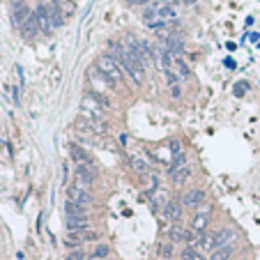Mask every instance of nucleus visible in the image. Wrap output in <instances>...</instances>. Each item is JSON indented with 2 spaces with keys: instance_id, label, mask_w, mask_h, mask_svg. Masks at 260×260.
Returning <instances> with one entry per match:
<instances>
[{
  "instance_id": "obj_32",
  "label": "nucleus",
  "mask_w": 260,
  "mask_h": 260,
  "mask_svg": "<svg viewBox=\"0 0 260 260\" xmlns=\"http://www.w3.org/2000/svg\"><path fill=\"white\" fill-rule=\"evenodd\" d=\"M187 2H194V0H187Z\"/></svg>"
},
{
  "instance_id": "obj_25",
  "label": "nucleus",
  "mask_w": 260,
  "mask_h": 260,
  "mask_svg": "<svg viewBox=\"0 0 260 260\" xmlns=\"http://www.w3.org/2000/svg\"><path fill=\"white\" fill-rule=\"evenodd\" d=\"M182 260H205V258H203V256H200L196 249L184 247V251H182Z\"/></svg>"
},
{
  "instance_id": "obj_13",
  "label": "nucleus",
  "mask_w": 260,
  "mask_h": 260,
  "mask_svg": "<svg viewBox=\"0 0 260 260\" xmlns=\"http://www.w3.org/2000/svg\"><path fill=\"white\" fill-rule=\"evenodd\" d=\"M21 33L26 35V37H35L37 33H42L40 23H37V16H35V14H33V16H28V21L21 26Z\"/></svg>"
},
{
  "instance_id": "obj_4",
  "label": "nucleus",
  "mask_w": 260,
  "mask_h": 260,
  "mask_svg": "<svg viewBox=\"0 0 260 260\" xmlns=\"http://www.w3.org/2000/svg\"><path fill=\"white\" fill-rule=\"evenodd\" d=\"M81 111L83 113L81 115H90V118H104V106H101L99 101H97V97H94L92 92H87L83 99H81Z\"/></svg>"
},
{
  "instance_id": "obj_3",
  "label": "nucleus",
  "mask_w": 260,
  "mask_h": 260,
  "mask_svg": "<svg viewBox=\"0 0 260 260\" xmlns=\"http://www.w3.org/2000/svg\"><path fill=\"white\" fill-rule=\"evenodd\" d=\"M74 177H76V182L74 184H79V187H90L92 184V180L97 177V168H94L92 161H87V164H79L76 166V173H74Z\"/></svg>"
},
{
  "instance_id": "obj_6",
  "label": "nucleus",
  "mask_w": 260,
  "mask_h": 260,
  "mask_svg": "<svg viewBox=\"0 0 260 260\" xmlns=\"http://www.w3.org/2000/svg\"><path fill=\"white\" fill-rule=\"evenodd\" d=\"M210 214H212V207L210 205L198 207V214H196L194 221H191V230H194V233H205V228L210 226Z\"/></svg>"
},
{
  "instance_id": "obj_16",
  "label": "nucleus",
  "mask_w": 260,
  "mask_h": 260,
  "mask_svg": "<svg viewBox=\"0 0 260 260\" xmlns=\"http://www.w3.org/2000/svg\"><path fill=\"white\" fill-rule=\"evenodd\" d=\"M69 154H72V159H74V164H76V166H79V164H87V161H90L87 152L83 150V147H79V145L69 147Z\"/></svg>"
},
{
  "instance_id": "obj_12",
  "label": "nucleus",
  "mask_w": 260,
  "mask_h": 260,
  "mask_svg": "<svg viewBox=\"0 0 260 260\" xmlns=\"http://www.w3.org/2000/svg\"><path fill=\"white\" fill-rule=\"evenodd\" d=\"M67 228L69 233H83L87 230V217H67Z\"/></svg>"
},
{
  "instance_id": "obj_28",
  "label": "nucleus",
  "mask_w": 260,
  "mask_h": 260,
  "mask_svg": "<svg viewBox=\"0 0 260 260\" xmlns=\"http://www.w3.org/2000/svg\"><path fill=\"white\" fill-rule=\"evenodd\" d=\"M83 258H86V254H83L81 249H74L72 254L67 256V260H83Z\"/></svg>"
},
{
  "instance_id": "obj_9",
  "label": "nucleus",
  "mask_w": 260,
  "mask_h": 260,
  "mask_svg": "<svg viewBox=\"0 0 260 260\" xmlns=\"http://www.w3.org/2000/svg\"><path fill=\"white\" fill-rule=\"evenodd\" d=\"M203 200H205V191H203V189H191V191L184 194L182 203H184V207H200Z\"/></svg>"
},
{
  "instance_id": "obj_10",
  "label": "nucleus",
  "mask_w": 260,
  "mask_h": 260,
  "mask_svg": "<svg viewBox=\"0 0 260 260\" xmlns=\"http://www.w3.org/2000/svg\"><path fill=\"white\" fill-rule=\"evenodd\" d=\"M164 217H166L168 221H180V217H182V203L180 200H171V203H166V205H164Z\"/></svg>"
},
{
  "instance_id": "obj_14",
  "label": "nucleus",
  "mask_w": 260,
  "mask_h": 260,
  "mask_svg": "<svg viewBox=\"0 0 260 260\" xmlns=\"http://www.w3.org/2000/svg\"><path fill=\"white\" fill-rule=\"evenodd\" d=\"M157 14H159L164 21H168V23H175V21H177V9L171 5H159L157 7Z\"/></svg>"
},
{
  "instance_id": "obj_2",
  "label": "nucleus",
  "mask_w": 260,
  "mask_h": 260,
  "mask_svg": "<svg viewBox=\"0 0 260 260\" xmlns=\"http://www.w3.org/2000/svg\"><path fill=\"white\" fill-rule=\"evenodd\" d=\"M97 69H99L104 76H106L111 83H118V81H122V67L118 65V62L111 58L108 53H104V55H99L97 58Z\"/></svg>"
},
{
  "instance_id": "obj_5",
  "label": "nucleus",
  "mask_w": 260,
  "mask_h": 260,
  "mask_svg": "<svg viewBox=\"0 0 260 260\" xmlns=\"http://www.w3.org/2000/svg\"><path fill=\"white\" fill-rule=\"evenodd\" d=\"M76 127L86 129V131H90V133H99V136L106 133V122L99 120V118H90V115H81L79 122H76Z\"/></svg>"
},
{
  "instance_id": "obj_1",
  "label": "nucleus",
  "mask_w": 260,
  "mask_h": 260,
  "mask_svg": "<svg viewBox=\"0 0 260 260\" xmlns=\"http://www.w3.org/2000/svg\"><path fill=\"white\" fill-rule=\"evenodd\" d=\"M108 55H111V58L122 67V72H127L129 76H131V81L136 83V86L143 83V79H145V67L140 65L138 58H133L127 48L122 46V44L111 42V44H108Z\"/></svg>"
},
{
  "instance_id": "obj_19",
  "label": "nucleus",
  "mask_w": 260,
  "mask_h": 260,
  "mask_svg": "<svg viewBox=\"0 0 260 260\" xmlns=\"http://www.w3.org/2000/svg\"><path fill=\"white\" fill-rule=\"evenodd\" d=\"M129 164H131V168L136 173H147V161L143 159V157H138V154H131V157H129Z\"/></svg>"
},
{
  "instance_id": "obj_29",
  "label": "nucleus",
  "mask_w": 260,
  "mask_h": 260,
  "mask_svg": "<svg viewBox=\"0 0 260 260\" xmlns=\"http://www.w3.org/2000/svg\"><path fill=\"white\" fill-rule=\"evenodd\" d=\"M171 150H173L175 154H180V140H173V143H171Z\"/></svg>"
},
{
  "instance_id": "obj_31",
  "label": "nucleus",
  "mask_w": 260,
  "mask_h": 260,
  "mask_svg": "<svg viewBox=\"0 0 260 260\" xmlns=\"http://www.w3.org/2000/svg\"><path fill=\"white\" fill-rule=\"evenodd\" d=\"M242 260H251V258H242Z\"/></svg>"
},
{
  "instance_id": "obj_24",
  "label": "nucleus",
  "mask_w": 260,
  "mask_h": 260,
  "mask_svg": "<svg viewBox=\"0 0 260 260\" xmlns=\"http://www.w3.org/2000/svg\"><path fill=\"white\" fill-rule=\"evenodd\" d=\"M65 244H67V247H76V249H79L81 247V244H83V237H81V235L79 233H69V235H67V240H65Z\"/></svg>"
},
{
  "instance_id": "obj_30",
  "label": "nucleus",
  "mask_w": 260,
  "mask_h": 260,
  "mask_svg": "<svg viewBox=\"0 0 260 260\" xmlns=\"http://www.w3.org/2000/svg\"><path fill=\"white\" fill-rule=\"evenodd\" d=\"M131 5H147V2H154V0H129Z\"/></svg>"
},
{
  "instance_id": "obj_15",
  "label": "nucleus",
  "mask_w": 260,
  "mask_h": 260,
  "mask_svg": "<svg viewBox=\"0 0 260 260\" xmlns=\"http://www.w3.org/2000/svg\"><path fill=\"white\" fill-rule=\"evenodd\" d=\"M235 240V230L233 228H223L221 233H217V249L219 247H230V242Z\"/></svg>"
},
{
  "instance_id": "obj_23",
  "label": "nucleus",
  "mask_w": 260,
  "mask_h": 260,
  "mask_svg": "<svg viewBox=\"0 0 260 260\" xmlns=\"http://www.w3.org/2000/svg\"><path fill=\"white\" fill-rule=\"evenodd\" d=\"M233 256V247H219L212 251V258L210 260H228Z\"/></svg>"
},
{
  "instance_id": "obj_17",
  "label": "nucleus",
  "mask_w": 260,
  "mask_h": 260,
  "mask_svg": "<svg viewBox=\"0 0 260 260\" xmlns=\"http://www.w3.org/2000/svg\"><path fill=\"white\" fill-rule=\"evenodd\" d=\"M65 210H67V217H86L87 214L86 205H79V203H72V200H67Z\"/></svg>"
},
{
  "instance_id": "obj_8",
  "label": "nucleus",
  "mask_w": 260,
  "mask_h": 260,
  "mask_svg": "<svg viewBox=\"0 0 260 260\" xmlns=\"http://www.w3.org/2000/svg\"><path fill=\"white\" fill-rule=\"evenodd\" d=\"M35 16H37V23H40L42 35H51L53 23H51V16H48V5H40V7H37Z\"/></svg>"
},
{
  "instance_id": "obj_11",
  "label": "nucleus",
  "mask_w": 260,
  "mask_h": 260,
  "mask_svg": "<svg viewBox=\"0 0 260 260\" xmlns=\"http://www.w3.org/2000/svg\"><path fill=\"white\" fill-rule=\"evenodd\" d=\"M28 16H30V14H28V7L23 5V2H16V5L12 7V19H14V26L16 28L23 26L28 21Z\"/></svg>"
},
{
  "instance_id": "obj_21",
  "label": "nucleus",
  "mask_w": 260,
  "mask_h": 260,
  "mask_svg": "<svg viewBox=\"0 0 260 260\" xmlns=\"http://www.w3.org/2000/svg\"><path fill=\"white\" fill-rule=\"evenodd\" d=\"M53 5L65 14V19H67V16H72L74 9H76V7H74V0H53Z\"/></svg>"
},
{
  "instance_id": "obj_27",
  "label": "nucleus",
  "mask_w": 260,
  "mask_h": 260,
  "mask_svg": "<svg viewBox=\"0 0 260 260\" xmlns=\"http://www.w3.org/2000/svg\"><path fill=\"white\" fill-rule=\"evenodd\" d=\"M108 251H111V249H108V247H104V244H99V247H97V249H94V251H92V258H106V256H108Z\"/></svg>"
},
{
  "instance_id": "obj_18",
  "label": "nucleus",
  "mask_w": 260,
  "mask_h": 260,
  "mask_svg": "<svg viewBox=\"0 0 260 260\" xmlns=\"http://www.w3.org/2000/svg\"><path fill=\"white\" fill-rule=\"evenodd\" d=\"M48 16H51V23H53V28H60L62 23H65V14H62L60 9L53 5V2L48 5Z\"/></svg>"
},
{
  "instance_id": "obj_7",
  "label": "nucleus",
  "mask_w": 260,
  "mask_h": 260,
  "mask_svg": "<svg viewBox=\"0 0 260 260\" xmlns=\"http://www.w3.org/2000/svg\"><path fill=\"white\" fill-rule=\"evenodd\" d=\"M67 198L72 200V203H79V205H86V207L92 203L90 191L86 187H79V184H72V187L67 189Z\"/></svg>"
},
{
  "instance_id": "obj_20",
  "label": "nucleus",
  "mask_w": 260,
  "mask_h": 260,
  "mask_svg": "<svg viewBox=\"0 0 260 260\" xmlns=\"http://www.w3.org/2000/svg\"><path fill=\"white\" fill-rule=\"evenodd\" d=\"M171 180H173V184L175 187H182L184 182L189 180V168L184 166V168H180V171H175V173H171Z\"/></svg>"
},
{
  "instance_id": "obj_26",
  "label": "nucleus",
  "mask_w": 260,
  "mask_h": 260,
  "mask_svg": "<svg viewBox=\"0 0 260 260\" xmlns=\"http://www.w3.org/2000/svg\"><path fill=\"white\" fill-rule=\"evenodd\" d=\"M159 256L161 258H171L173 256V242H164L159 247Z\"/></svg>"
},
{
  "instance_id": "obj_22",
  "label": "nucleus",
  "mask_w": 260,
  "mask_h": 260,
  "mask_svg": "<svg viewBox=\"0 0 260 260\" xmlns=\"http://www.w3.org/2000/svg\"><path fill=\"white\" fill-rule=\"evenodd\" d=\"M164 48H166L168 53H180L182 48H184V42H182L180 37H171V40L164 44Z\"/></svg>"
}]
</instances>
